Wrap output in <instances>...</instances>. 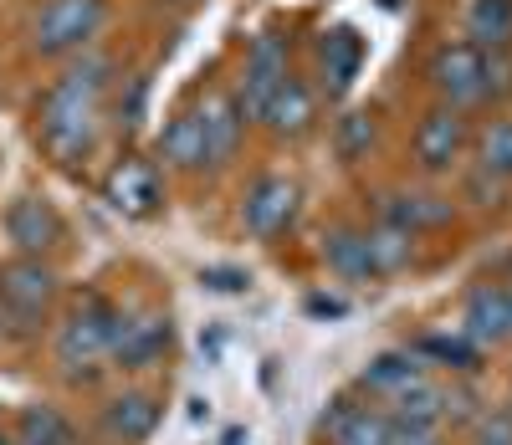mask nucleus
Segmentation results:
<instances>
[{
    "label": "nucleus",
    "mask_w": 512,
    "mask_h": 445,
    "mask_svg": "<svg viewBox=\"0 0 512 445\" xmlns=\"http://www.w3.org/2000/svg\"><path fill=\"white\" fill-rule=\"evenodd\" d=\"M359 410H364V405H354V394H338V399H328V410L318 415V435H328V440H333V435L344 430Z\"/></svg>",
    "instance_id": "nucleus-29"
},
{
    "label": "nucleus",
    "mask_w": 512,
    "mask_h": 445,
    "mask_svg": "<svg viewBox=\"0 0 512 445\" xmlns=\"http://www.w3.org/2000/svg\"><path fill=\"white\" fill-rule=\"evenodd\" d=\"M318 256L328 261V272H333V277H344V282H374V266H369L364 231H349V226H333V231H323Z\"/></svg>",
    "instance_id": "nucleus-16"
},
{
    "label": "nucleus",
    "mask_w": 512,
    "mask_h": 445,
    "mask_svg": "<svg viewBox=\"0 0 512 445\" xmlns=\"http://www.w3.org/2000/svg\"><path fill=\"white\" fill-rule=\"evenodd\" d=\"M364 246H369V266H374V277H390V272H400V266L410 261L415 236H410V231H400V226H390V220H379V226H369V231H364Z\"/></svg>",
    "instance_id": "nucleus-22"
},
{
    "label": "nucleus",
    "mask_w": 512,
    "mask_h": 445,
    "mask_svg": "<svg viewBox=\"0 0 512 445\" xmlns=\"http://www.w3.org/2000/svg\"><path fill=\"white\" fill-rule=\"evenodd\" d=\"M6 236L26 251V256H36V251H47L57 236H62V220L52 215V205L47 200H16L11 210H6Z\"/></svg>",
    "instance_id": "nucleus-14"
},
{
    "label": "nucleus",
    "mask_w": 512,
    "mask_h": 445,
    "mask_svg": "<svg viewBox=\"0 0 512 445\" xmlns=\"http://www.w3.org/2000/svg\"><path fill=\"white\" fill-rule=\"evenodd\" d=\"M384 445H436V425H405V420H390V440Z\"/></svg>",
    "instance_id": "nucleus-31"
},
{
    "label": "nucleus",
    "mask_w": 512,
    "mask_h": 445,
    "mask_svg": "<svg viewBox=\"0 0 512 445\" xmlns=\"http://www.w3.org/2000/svg\"><path fill=\"white\" fill-rule=\"evenodd\" d=\"M241 220H246V231L256 241H277L297 220V185L287 180V174H262V180L246 190Z\"/></svg>",
    "instance_id": "nucleus-5"
},
{
    "label": "nucleus",
    "mask_w": 512,
    "mask_h": 445,
    "mask_svg": "<svg viewBox=\"0 0 512 445\" xmlns=\"http://www.w3.org/2000/svg\"><path fill=\"white\" fill-rule=\"evenodd\" d=\"M308 313H313V318H338V313H344V302H338V297H313Z\"/></svg>",
    "instance_id": "nucleus-33"
},
{
    "label": "nucleus",
    "mask_w": 512,
    "mask_h": 445,
    "mask_svg": "<svg viewBox=\"0 0 512 445\" xmlns=\"http://www.w3.org/2000/svg\"><path fill=\"white\" fill-rule=\"evenodd\" d=\"M451 200H441V195H431V190H400V195H390L379 205V220H390V226H400V231H410V236H420V231H441V226H451Z\"/></svg>",
    "instance_id": "nucleus-11"
},
{
    "label": "nucleus",
    "mask_w": 512,
    "mask_h": 445,
    "mask_svg": "<svg viewBox=\"0 0 512 445\" xmlns=\"http://www.w3.org/2000/svg\"><path fill=\"white\" fill-rule=\"evenodd\" d=\"M0 445H11V440H6V435H0Z\"/></svg>",
    "instance_id": "nucleus-35"
},
{
    "label": "nucleus",
    "mask_w": 512,
    "mask_h": 445,
    "mask_svg": "<svg viewBox=\"0 0 512 445\" xmlns=\"http://www.w3.org/2000/svg\"><path fill=\"white\" fill-rule=\"evenodd\" d=\"M164 348H169V318H159V313L118 318L113 313V343H108V353H113L123 369H149Z\"/></svg>",
    "instance_id": "nucleus-10"
},
{
    "label": "nucleus",
    "mask_w": 512,
    "mask_h": 445,
    "mask_svg": "<svg viewBox=\"0 0 512 445\" xmlns=\"http://www.w3.org/2000/svg\"><path fill=\"white\" fill-rule=\"evenodd\" d=\"M108 200H113L123 215H149V210H159V200H164L159 169L144 164V159H123V164L108 174Z\"/></svg>",
    "instance_id": "nucleus-12"
},
{
    "label": "nucleus",
    "mask_w": 512,
    "mask_h": 445,
    "mask_svg": "<svg viewBox=\"0 0 512 445\" xmlns=\"http://www.w3.org/2000/svg\"><path fill=\"white\" fill-rule=\"evenodd\" d=\"M67 440H72V425L52 405H31L21 415V445H67Z\"/></svg>",
    "instance_id": "nucleus-25"
},
{
    "label": "nucleus",
    "mask_w": 512,
    "mask_h": 445,
    "mask_svg": "<svg viewBox=\"0 0 512 445\" xmlns=\"http://www.w3.org/2000/svg\"><path fill=\"white\" fill-rule=\"evenodd\" d=\"M466 36H472L477 52H507L512 47V0H472Z\"/></svg>",
    "instance_id": "nucleus-19"
},
{
    "label": "nucleus",
    "mask_w": 512,
    "mask_h": 445,
    "mask_svg": "<svg viewBox=\"0 0 512 445\" xmlns=\"http://www.w3.org/2000/svg\"><path fill=\"white\" fill-rule=\"evenodd\" d=\"M200 118V133H205V164H226L236 149H241V108L231 93H216L205 98V108L195 113Z\"/></svg>",
    "instance_id": "nucleus-13"
},
{
    "label": "nucleus",
    "mask_w": 512,
    "mask_h": 445,
    "mask_svg": "<svg viewBox=\"0 0 512 445\" xmlns=\"http://www.w3.org/2000/svg\"><path fill=\"white\" fill-rule=\"evenodd\" d=\"M369 144H374V118L369 113H344L333 123V149H338V159H364L369 154Z\"/></svg>",
    "instance_id": "nucleus-27"
},
{
    "label": "nucleus",
    "mask_w": 512,
    "mask_h": 445,
    "mask_svg": "<svg viewBox=\"0 0 512 445\" xmlns=\"http://www.w3.org/2000/svg\"><path fill=\"white\" fill-rule=\"evenodd\" d=\"M292 72H287V41L282 36H256L251 41V52H246V67H241V87H236V108H241V118H251V123H262L267 118V108H272V98H277V87L287 82Z\"/></svg>",
    "instance_id": "nucleus-3"
},
{
    "label": "nucleus",
    "mask_w": 512,
    "mask_h": 445,
    "mask_svg": "<svg viewBox=\"0 0 512 445\" xmlns=\"http://www.w3.org/2000/svg\"><path fill=\"white\" fill-rule=\"evenodd\" d=\"M477 169L492 180H512V118H497L477 139Z\"/></svg>",
    "instance_id": "nucleus-24"
},
{
    "label": "nucleus",
    "mask_w": 512,
    "mask_h": 445,
    "mask_svg": "<svg viewBox=\"0 0 512 445\" xmlns=\"http://www.w3.org/2000/svg\"><path fill=\"white\" fill-rule=\"evenodd\" d=\"M461 333L472 338L477 348H497L512 338V307H507V287L497 282H482L466 292V307H461Z\"/></svg>",
    "instance_id": "nucleus-9"
},
{
    "label": "nucleus",
    "mask_w": 512,
    "mask_h": 445,
    "mask_svg": "<svg viewBox=\"0 0 512 445\" xmlns=\"http://www.w3.org/2000/svg\"><path fill=\"white\" fill-rule=\"evenodd\" d=\"M154 425H159V405L149 394H118L108 405V430L118 440H144Z\"/></svg>",
    "instance_id": "nucleus-23"
},
{
    "label": "nucleus",
    "mask_w": 512,
    "mask_h": 445,
    "mask_svg": "<svg viewBox=\"0 0 512 445\" xmlns=\"http://www.w3.org/2000/svg\"><path fill=\"white\" fill-rule=\"evenodd\" d=\"M113 343V313L103 302H88L67 318L62 338H57V359L67 364V374H82L88 364H98Z\"/></svg>",
    "instance_id": "nucleus-6"
},
{
    "label": "nucleus",
    "mask_w": 512,
    "mask_h": 445,
    "mask_svg": "<svg viewBox=\"0 0 512 445\" xmlns=\"http://www.w3.org/2000/svg\"><path fill=\"white\" fill-rule=\"evenodd\" d=\"M200 282H205L210 292H246V282H251V277H246V272H236V266H210V272H205Z\"/></svg>",
    "instance_id": "nucleus-32"
},
{
    "label": "nucleus",
    "mask_w": 512,
    "mask_h": 445,
    "mask_svg": "<svg viewBox=\"0 0 512 445\" xmlns=\"http://www.w3.org/2000/svg\"><path fill=\"white\" fill-rule=\"evenodd\" d=\"M52 272L41 261H11V266H0V307L16 318V323H31L41 318V307L52 302Z\"/></svg>",
    "instance_id": "nucleus-7"
},
{
    "label": "nucleus",
    "mask_w": 512,
    "mask_h": 445,
    "mask_svg": "<svg viewBox=\"0 0 512 445\" xmlns=\"http://www.w3.org/2000/svg\"><path fill=\"white\" fill-rule=\"evenodd\" d=\"M420 379H425V364L415 353H379V359H369V369L359 374V389H369L374 399H395Z\"/></svg>",
    "instance_id": "nucleus-17"
},
{
    "label": "nucleus",
    "mask_w": 512,
    "mask_h": 445,
    "mask_svg": "<svg viewBox=\"0 0 512 445\" xmlns=\"http://www.w3.org/2000/svg\"><path fill=\"white\" fill-rule=\"evenodd\" d=\"M390 420H405V425H436L446 410H451V394L441 389V384H431V379H420V384H410L405 394H395L390 399Z\"/></svg>",
    "instance_id": "nucleus-21"
},
{
    "label": "nucleus",
    "mask_w": 512,
    "mask_h": 445,
    "mask_svg": "<svg viewBox=\"0 0 512 445\" xmlns=\"http://www.w3.org/2000/svg\"><path fill=\"white\" fill-rule=\"evenodd\" d=\"M313 118H318V108H313L308 82L287 77V82L277 87V98H272V108H267L262 123H267L272 133H287V139H297V133H308V128H313Z\"/></svg>",
    "instance_id": "nucleus-18"
},
{
    "label": "nucleus",
    "mask_w": 512,
    "mask_h": 445,
    "mask_svg": "<svg viewBox=\"0 0 512 445\" xmlns=\"http://www.w3.org/2000/svg\"><path fill=\"white\" fill-rule=\"evenodd\" d=\"M103 72L108 62H88L72 67L47 98H41V133L57 154H82L93 144V113H98V93H103Z\"/></svg>",
    "instance_id": "nucleus-1"
},
{
    "label": "nucleus",
    "mask_w": 512,
    "mask_h": 445,
    "mask_svg": "<svg viewBox=\"0 0 512 445\" xmlns=\"http://www.w3.org/2000/svg\"><path fill=\"white\" fill-rule=\"evenodd\" d=\"M318 62H323L328 93H333V98H338V93H349V82L359 77V62H364V41H359V31H349V26L328 31V36L318 41Z\"/></svg>",
    "instance_id": "nucleus-15"
},
{
    "label": "nucleus",
    "mask_w": 512,
    "mask_h": 445,
    "mask_svg": "<svg viewBox=\"0 0 512 445\" xmlns=\"http://www.w3.org/2000/svg\"><path fill=\"white\" fill-rule=\"evenodd\" d=\"M507 307H512V287H507Z\"/></svg>",
    "instance_id": "nucleus-34"
},
{
    "label": "nucleus",
    "mask_w": 512,
    "mask_h": 445,
    "mask_svg": "<svg viewBox=\"0 0 512 445\" xmlns=\"http://www.w3.org/2000/svg\"><path fill=\"white\" fill-rule=\"evenodd\" d=\"M431 82L446 98V108H477L487 98V77H482V52L472 41H456V47H441L431 62Z\"/></svg>",
    "instance_id": "nucleus-4"
},
{
    "label": "nucleus",
    "mask_w": 512,
    "mask_h": 445,
    "mask_svg": "<svg viewBox=\"0 0 512 445\" xmlns=\"http://www.w3.org/2000/svg\"><path fill=\"white\" fill-rule=\"evenodd\" d=\"M477 445H512V415H507V410L482 415V425H477Z\"/></svg>",
    "instance_id": "nucleus-30"
},
{
    "label": "nucleus",
    "mask_w": 512,
    "mask_h": 445,
    "mask_svg": "<svg viewBox=\"0 0 512 445\" xmlns=\"http://www.w3.org/2000/svg\"><path fill=\"white\" fill-rule=\"evenodd\" d=\"M415 359H436V364H451V369H477V343L451 338V333H431V338H420Z\"/></svg>",
    "instance_id": "nucleus-26"
},
{
    "label": "nucleus",
    "mask_w": 512,
    "mask_h": 445,
    "mask_svg": "<svg viewBox=\"0 0 512 445\" xmlns=\"http://www.w3.org/2000/svg\"><path fill=\"white\" fill-rule=\"evenodd\" d=\"M159 159L175 164V169H200L205 164V133H200V118L195 113L175 118V123L159 133Z\"/></svg>",
    "instance_id": "nucleus-20"
},
{
    "label": "nucleus",
    "mask_w": 512,
    "mask_h": 445,
    "mask_svg": "<svg viewBox=\"0 0 512 445\" xmlns=\"http://www.w3.org/2000/svg\"><path fill=\"white\" fill-rule=\"evenodd\" d=\"M103 21H108L103 0H47L41 16L31 21V41L41 57H62V52L82 47V41H93Z\"/></svg>",
    "instance_id": "nucleus-2"
},
{
    "label": "nucleus",
    "mask_w": 512,
    "mask_h": 445,
    "mask_svg": "<svg viewBox=\"0 0 512 445\" xmlns=\"http://www.w3.org/2000/svg\"><path fill=\"white\" fill-rule=\"evenodd\" d=\"M461 149H466V118L456 108H436L425 113L420 128H415V159L425 174H441L451 164H461Z\"/></svg>",
    "instance_id": "nucleus-8"
},
{
    "label": "nucleus",
    "mask_w": 512,
    "mask_h": 445,
    "mask_svg": "<svg viewBox=\"0 0 512 445\" xmlns=\"http://www.w3.org/2000/svg\"><path fill=\"white\" fill-rule=\"evenodd\" d=\"M390 440V415H379V410H359L344 430H338L328 445H384Z\"/></svg>",
    "instance_id": "nucleus-28"
}]
</instances>
